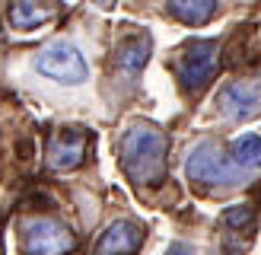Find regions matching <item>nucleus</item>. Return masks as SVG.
Segmentation results:
<instances>
[{"label":"nucleus","instance_id":"1","mask_svg":"<svg viewBox=\"0 0 261 255\" xmlns=\"http://www.w3.org/2000/svg\"><path fill=\"white\" fill-rule=\"evenodd\" d=\"M118 157L127 178H134L137 185H160L169 163V137L150 121H134L121 134Z\"/></svg>","mask_w":261,"mask_h":255},{"label":"nucleus","instance_id":"2","mask_svg":"<svg viewBox=\"0 0 261 255\" xmlns=\"http://www.w3.org/2000/svg\"><path fill=\"white\" fill-rule=\"evenodd\" d=\"M220 67V42L214 38H201V42H191L181 48V55L175 58V76L185 93H201L214 83Z\"/></svg>","mask_w":261,"mask_h":255},{"label":"nucleus","instance_id":"3","mask_svg":"<svg viewBox=\"0 0 261 255\" xmlns=\"http://www.w3.org/2000/svg\"><path fill=\"white\" fill-rule=\"evenodd\" d=\"M185 172L191 182L198 185H220V188H232L242 182V172L239 166L232 163L229 157H223V150L211 140H204L191 150V157L185 163Z\"/></svg>","mask_w":261,"mask_h":255},{"label":"nucleus","instance_id":"4","mask_svg":"<svg viewBox=\"0 0 261 255\" xmlns=\"http://www.w3.org/2000/svg\"><path fill=\"white\" fill-rule=\"evenodd\" d=\"M25 255H70L76 249L73 230L58 217H35L22 230Z\"/></svg>","mask_w":261,"mask_h":255},{"label":"nucleus","instance_id":"5","mask_svg":"<svg viewBox=\"0 0 261 255\" xmlns=\"http://www.w3.org/2000/svg\"><path fill=\"white\" fill-rule=\"evenodd\" d=\"M35 70L55 83L80 86L86 80V61L70 42H51L35 55Z\"/></svg>","mask_w":261,"mask_h":255},{"label":"nucleus","instance_id":"6","mask_svg":"<svg viewBox=\"0 0 261 255\" xmlns=\"http://www.w3.org/2000/svg\"><path fill=\"white\" fill-rule=\"evenodd\" d=\"M89 150V131L80 124L58 128L48 140V166L55 172H70L76 166H83Z\"/></svg>","mask_w":261,"mask_h":255},{"label":"nucleus","instance_id":"7","mask_svg":"<svg viewBox=\"0 0 261 255\" xmlns=\"http://www.w3.org/2000/svg\"><path fill=\"white\" fill-rule=\"evenodd\" d=\"M220 112L232 121H252L261 115V80L258 76H242L220 89Z\"/></svg>","mask_w":261,"mask_h":255},{"label":"nucleus","instance_id":"8","mask_svg":"<svg viewBox=\"0 0 261 255\" xmlns=\"http://www.w3.org/2000/svg\"><path fill=\"white\" fill-rule=\"evenodd\" d=\"M143 246V230L134 220H115L99 236L93 255H134Z\"/></svg>","mask_w":261,"mask_h":255},{"label":"nucleus","instance_id":"9","mask_svg":"<svg viewBox=\"0 0 261 255\" xmlns=\"http://www.w3.org/2000/svg\"><path fill=\"white\" fill-rule=\"evenodd\" d=\"M217 10L220 7L214 4V0H172V4H166L169 16H175L178 22H185V26H204Z\"/></svg>","mask_w":261,"mask_h":255},{"label":"nucleus","instance_id":"10","mask_svg":"<svg viewBox=\"0 0 261 255\" xmlns=\"http://www.w3.org/2000/svg\"><path fill=\"white\" fill-rule=\"evenodd\" d=\"M147 61H150V38L147 35H130L121 42L118 48V67L124 73H140L143 67H147Z\"/></svg>","mask_w":261,"mask_h":255},{"label":"nucleus","instance_id":"11","mask_svg":"<svg viewBox=\"0 0 261 255\" xmlns=\"http://www.w3.org/2000/svg\"><path fill=\"white\" fill-rule=\"evenodd\" d=\"M10 16V26L13 29H38L42 22L51 19V10L42 7V4H29V0H19V4H13L7 10Z\"/></svg>","mask_w":261,"mask_h":255},{"label":"nucleus","instance_id":"12","mask_svg":"<svg viewBox=\"0 0 261 255\" xmlns=\"http://www.w3.org/2000/svg\"><path fill=\"white\" fill-rule=\"evenodd\" d=\"M229 160L239 169H261V134H242L232 140Z\"/></svg>","mask_w":261,"mask_h":255},{"label":"nucleus","instance_id":"13","mask_svg":"<svg viewBox=\"0 0 261 255\" xmlns=\"http://www.w3.org/2000/svg\"><path fill=\"white\" fill-rule=\"evenodd\" d=\"M220 220H223L229 230H252L258 217H255V211H252V208H245V204H236V208H226Z\"/></svg>","mask_w":261,"mask_h":255},{"label":"nucleus","instance_id":"14","mask_svg":"<svg viewBox=\"0 0 261 255\" xmlns=\"http://www.w3.org/2000/svg\"><path fill=\"white\" fill-rule=\"evenodd\" d=\"M166 255H198V252H194L188 242H172V246L166 249Z\"/></svg>","mask_w":261,"mask_h":255}]
</instances>
